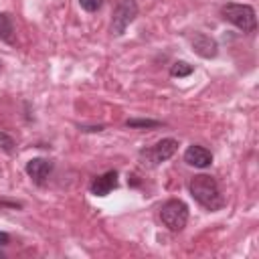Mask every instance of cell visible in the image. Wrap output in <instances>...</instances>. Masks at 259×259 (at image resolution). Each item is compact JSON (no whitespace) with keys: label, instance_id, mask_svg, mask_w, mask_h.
<instances>
[{"label":"cell","instance_id":"cell-1","mask_svg":"<svg viewBox=\"0 0 259 259\" xmlns=\"http://www.w3.org/2000/svg\"><path fill=\"white\" fill-rule=\"evenodd\" d=\"M188 190H190V196L200 206H204L206 210H219L225 204V198L221 194V188H219L217 180L208 174L192 176L190 182H188Z\"/></svg>","mask_w":259,"mask_h":259},{"label":"cell","instance_id":"cell-2","mask_svg":"<svg viewBox=\"0 0 259 259\" xmlns=\"http://www.w3.org/2000/svg\"><path fill=\"white\" fill-rule=\"evenodd\" d=\"M221 14L227 22L235 24L237 28H241L243 32H253L257 28V16L253 6L249 4H237V2H227L221 8Z\"/></svg>","mask_w":259,"mask_h":259},{"label":"cell","instance_id":"cell-3","mask_svg":"<svg viewBox=\"0 0 259 259\" xmlns=\"http://www.w3.org/2000/svg\"><path fill=\"white\" fill-rule=\"evenodd\" d=\"M160 221H162V225L166 229L178 233L188 223V206L182 200L172 198V200H168V202H164L160 206Z\"/></svg>","mask_w":259,"mask_h":259},{"label":"cell","instance_id":"cell-4","mask_svg":"<svg viewBox=\"0 0 259 259\" xmlns=\"http://www.w3.org/2000/svg\"><path fill=\"white\" fill-rule=\"evenodd\" d=\"M176 150H178V142L174 138H164V140L156 142L154 146L140 150V160L144 166L154 168V166L166 162L168 158H172L176 154Z\"/></svg>","mask_w":259,"mask_h":259},{"label":"cell","instance_id":"cell-5","mask_svg":"<svg viewBox=\"0 0 259 259\" xmlns=\"http://www.w3.org/2000/svg\"><path fill=\"white\" fill-rule=\"evenodd\" d=\"M138 16V4L136 0H119L111 18V34L121 36L125 32V28L134 22V18Z\"/></svg>","mask_w":259,"mask_h":259},{"label":"cell","instance_id":"cell-6","mask_svg":"<svg viewBox=\"0 0 259 259\" xmlns=\"http://www.w3.org/2000/svg\"><path fill=\"white\" fill-rule=\"evenodd\" d=\"M190 45H192V51L202 57V59H214L217 53H219V45L212 36L204 34V32H194L190 36Z\"/></svg>","mask_w":259,"mask_h":259},{"label":"cell","instance_id":"cell-7","mask_svg":"<svg viewBox=\"0 0 259 259\" xmlns=\"http://www.w3.org/2000/svg\"><path fill=\"white\" fill-rule=\"evenodd\" d=\"M184 162L188 166H194V168H208L212 164V154L204 148V146H198V144H192L186 148L184 152Z\"/></svg>","mask_w":259,"mask_h":259},{"label":"cell","instance_id":"cell-8","mask_svg":"<svg viewBox=\"0 0 259 259\" xmlns=\"http://www.w3.org/2000/svg\"><path fill=\"white\" fill-rule=\"evenodd\" d=\"M53 170V162L45 158H32L26 162V174L32 178L34 184H42Z\"/></svg>","mask_w":259,"mask_h":259},{"label":"cell","instance_id":"cell-9","mask_svg":"<svg viewBox=\"0 0 259 259\" xmlns=\"http://www.w3.org/2000/svg\"><path fill=\"white\" fill-rule=\"evenodd\" d=\"M113 188H117V172L115 170H109V172L93 178V182L89 186L91 194H95V196H107Z\"/></svg>","mask_w":259,"mask_h":259},{"label":"cell","instance_id":"cell-10","mask_svg":"<svg viewBox=\"0 0 259 259\" xmlns=\"http://www.w3.org/2000/svg\"><path fill=\"white\" fill-rule=\"evenodd\" d=\"M0 40L8 45L14 42V22L8 12H0Z\"/></svg>","mask_w":259,"mask_h":259},{"label":"cell","instance_id":"cell-11","mask_svg":"<svg viewBox=\"0 0 259 259\" xmlns=\"http://www.w3.org/2000/svg\"><path fill=\"white\" fill-rule=\"evenodd\" d=\"M192 65H188L186 61H176L172 67H170V75L172 77H188L192 73Z\"/></svg>","mask_w":259,"mask_h":259},{"label":"cell","instance_id":"cell-12","mask_svg":"<svg viewBox=\"0 0 259 259\" xmlns=\"http://www.w3.org/2000/svg\"><path fill=\"white\" fill-rule=\"evenodd\" d=\"M125 125L127 127H158L160 121L158 119H127Z\"/></svg>","mask_w":259,"mask_h":259},{"label":"cell","instance_id":"cell-13","mask_svg":"<svg viewBox=\"0 0 259 259\" xmlns=\"http://www.w3.org/2000/svg\"><path fill=\"white\" fill-rule=\"evenodd\" d=\"M0 148L6 152V154H12L14 152V140L8 136V134H0Z\"/></svg>","mask_w":259,"mask_h":259},{"label":"cell","instance_id":"cell-14","mask_svg":"<svg viewBox=\"0 0 259 259\" xmlns=\"http://www.w3.org/2000/svg\"><path fill=\"white\" fill-rule=\"evenodd\" d=\"M79 4H81L83 10H87V12H95V10L101 8L103 0H79Z\"/></svg>","mask_w":259,"mask_h":259},{"label":"cell","instance_id":"cell-15","mask_svg":"<svg viewBox=\"0 0 259 259\" xmlns=\"http://www.w3.org/2000/svg\"><path fill=\"white\" fill-rule=\"evenodd\" d=\"M8 243H10V235L4 233V231H0V247H4V245H8Z\"/></svg>","mask_w":259,"mask_h":259}]
</instances>
